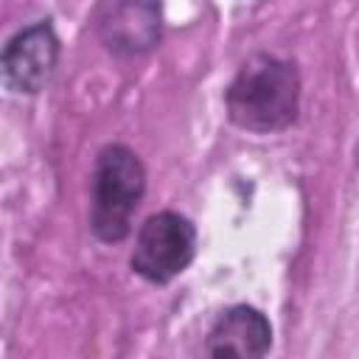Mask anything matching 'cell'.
Segmentation results:
<instances>
[{"mask_svg":"<svg viewBox=\"0 0 359 359\" xmlns=\"http://www.w3.org/2000/svg\"><path fill=\"white\" fill-rule=\"evenodd\" d=\"M224 107L238 129L258 135L289 129L300 109V73L294 62L252 53L227 84Z\"/></svg>","mask_w":359,"mask_h":359,"instance_id":"6da1fadb","label":"cell"},{"mask_svg":"<svg viewBox=\"0 0 359 359\" xmlns=\"http://www.w3.org/2000/svg\"><path fill=\"white\" fill-rule=\"evenodd\" d=\"M90 191L93 233L107 244L123 241L132 233V216L146 194V168L140 157L123 143L104 146L93 165Z\"/></svg>","mask_w":359,"mask_h":359,"instance_id":"7a4b0ae2","label":"cell"},{"mask_svg":"<svg viewBox=\"0 0 359 359\" xmlns=\"http://www.w3.org/2000/svg\"><path fill=\"white\" fill-rule=\"evenodd\" d=\"M194 255H196L194 224L182 213L160 210L140 224L129 264L149 283H168L188 269Z\"/></svg>","mask_w":359,"mask_h":359,"instance_id":"3957f363","label":"cell"},{"mask_svg":"<svg viewBox=\"0 0 359 359\" xmlns=\"http://www.w3.org/2000/svg\"><path fill=\"white\" fill-rule=\"evenodd\" d=\"M59 62V36L50 20L17 31L3 48V81L11 93H39Z\"/></svg>","mask_w":359,"mask_h":359,"instance_id":"277c9868","label":"cell"},{"mask_svg":"<svg viewBox=\"0 0 359 359\" xmlns=\"http://www.w3.org/2000/svg\"><path fill=\"white\" fill-rule=\"evenodd\" d=\"M101 42L121 56H140L160 39V8L154 0H107L98 11Z\"/></svg>","mask_w":359,"mask_h":359,"instance_id":"5b68a950","label":"cell"},{"mask_svg":"<svg viewBox=\"0 0 359 359\" xmlns=\"http://www.w3.org/2000/svg\"><path fill=\"white\" fill-rule=\"evenodd\" d=\"M272 348V325L255 306L238 303L224 309L205 339L208 356H244L258 359Z\"/></svg>","mask_w":359,"mask_h":359,"instance_id":"8992f818","label":"cell"},{"mask_svg":"<svg viewBox=\"0 0 359 359\" xmlns=\"http://www.w3.org/2000/svg\"><path fill=\"white\" fill-rule=\"evenodd\" d=\"M356 163H359V149H356Z\"/></svg>","mask_w":359,"mask_h":359,"instance_id":"52a82bcc","label":"cell"}]
</instances>
